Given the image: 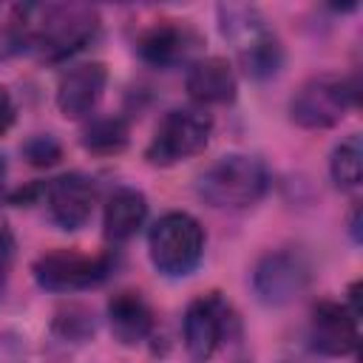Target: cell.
Segmentation results:
<instances>
[{
	"label": "cell",
	"mask_w": 363,
	"mask_h": 363,
	"mask_svg": "<svg viewBox=\"0 0 363 363\" xmlns=\"http://www.w3.org/2000/svg\"><path fill=\"white\" fill-rule=\"evenodd\" d=\"M14 119H17L14 99H11V94H9L6 88H0V136H6V133L11 130Z\"/></svg>",
	"instance_id": "cell-22"
},
{
	"label": "cell",
	"mask_w": 363,
	"mask_h": 363,
	"mask_svg": "<svg viewBox=\"0 0 363 363\" xmlns=\"http://www.w3.org/2000/svg\"><path fill=\"white\" fill-rule=\"evenodd\" d=\"M128 139H130V130H128V122L122 116H99L82 130L85 150L99 153V156H111V153L125 150Z\"/></svg>",
	"instance_id": "cell-18"
},
{
	"label": "cell",
	"mask_w": 363,
	"mask_h": 363,
	"mask_svg": "<svg viewBox=\"0 0 363 363\" xmlns=\"http://www.w3.org/2000/svg\"><path fill=\"white\" fill-rule=\"evenodd\" d=\"M196 45H199L196 31H190L176 20H159L136 37V54L142 57V62L162 71L176 68L179 62H190Z\"/></svg>",
	"instance_id": "cell-12"
},
{
	"label": "cell",
	"mask_w": 363,
	"mask_h": 363,
	"mask_svg": "<svg viewBox=\"0 0 363 363\" xmlns=\"http://www.w3.org/2000/svg\"><path fill=\"white\" fill-rule=\"evenodd\" d=\"M145 218H147V199H145V193L136 190V187H119V190L111 193V199L105 204L102 227H105L108 241L122 244V241L133 238L142 230Z\"/></svg>",
	"instance_id": "cell-16"
},
{
	"label": "cell",
	"mask_w": 363,
	"mask_h": 363,
	"mask_svg": "<svg viewBox=\"0 0 363 363\" xmlns=\"http://www.w3.org/2000/svg\"><path fill=\"white\" fill-rule=\"evenodd\" d=\"M108 85V68L102 62H79L68 68L57 82V108L65 119L88 116Z\"/></svg>",
	"instance_id": "cell-13"
},
{
	"label": "cell",
	"mask_w": 363,
	"mask_h": 363,
	"mask_svg": "<svg viewBox=\"0 0 363 363\" xmlns=\"http://www.w3.org/2000/svg\"><path fill=\"white\" fill-rule=\"evenodd\" d=\"M113 255L111 252H77V250H51L43 252L31 272L34 281L48 292H82L94 289L113 272Z\"/></svg>",
	"instance_id": "cell-8"
},
{
	"label": "cell",
	"mask_w": 363,
	"mask_h": 363,
	"mask_svg": "<svg viewBox=\"0 0 363 363\" xmlns=\"http://www.w3.org/2000/svg\"><path fill=\"white\" fill-rule=\"evenodd\" d=\"M269 173L261 159L230 153L213 162L196 182V193L218 210H244L264 199Z\"/></svg>",
	"instance_id": "cell-3"
},
{
	"label": "cell",
	"mask_w": 363,
	"mask_h": 363,
	"mask_svg": "<svg viewBox=\"0 0 363 363\" xmlns=\"http://www.w3.org/2000/svg\"><path fill=\"white\" fill-rule=\"evenodd\" d=\"M213 136V119L204 108H173L156 125L145 159L156 167H173L207 147Z\"/></svg>",
	"instance_id": "cell-5"
},
{
	"label": "cell",
	"mask_w": 363,
	"mask_h": 363,
	"mask_svg": "<svg viewBox=\"0 0 363 363\" xmlns=\"http://www.w3.org/2000/svg\"><path fill=\"white\" fill-rule=\"evenodd\" d=\"M14 255H17L14 233H11L6 224H0V295H3V289H6V281H9V272H11Z\"/></svg>",
	"instance_id": "cell-21"
},
{
	"label": "cell",
	"mask_w": 363,
	"mask_h": 363,
	"mask_svg": "<svg viewBox=\"0 0 363 363\" xmlns=\"http://www.w3.org/2000/svg\"><path fill=\"white\" fill-rule=\"evenodd\" d=\"M224 40L233 45L241 68L252 79H267L281 71L284 48L264 14L247 3H221L216 9Z\"/></svg>",
	"instance_id": "cell-2"
},
{
	"label": "cell",
	"mask_w": 363,
	"mask_h": 363,
	"mask_svg": "<svg viewBox=\"0 0 363 363\" xmlns=\"http://www.w3.org/2000/svg\"><path fill=\"white\" fill-rule=\"evenodd\" d=\"M349 233H352L354 241H360V207H357V204H354L352 218H349Z\"/></svg>",
	"instance_id": "cell-23"
},
{
	"label": "cell",
	"mask_w": 363,
	"mask_h": 363,
	"mask_svg": "<svg viewBox=\"0 0 363 363\" xmlns=\"http://www.w3.org/2000/svg\"><path fill=\"white\" fill-rule=\"evenodd\" d=\"M241 323L227 298L221 292H207L190 301L184 312V346L196 360H210L233 340H238Z\"/></svg>",
	"instance_id": "cell-6"
},
{
	"label": "cell",
	"mask_w": 363,
	"mask_h": 363,
	"mask_svg": "<svg viewBox=\"0 0 363 363\" xmlns=\"http://www.w3.org/2000/svg\"><path fill=\"white\" fill-rule=\"evenodd\" d=\"M309 340H312V349L326 357L354 354L360 346L357 315H352L346 303L318 301L309 318Z\"/></svg>",
	"instance_id": "cell-10"
},
{
	"label": "cell",
	"mask_w": 363,
	"mask_h": 363,
	"mask_svg": "<svg viewBox=\"0 0 363 363\" xmlns=\"http://www.w3.org/2000/svg\"><path fill=\"white\" fill-rule=\"evenodd\" d=\"M204 227L182 210L164 213L147 233V252L153 267L167 278L190 275L204 255Z\"/></svg>",
	"instance_id": "cell-4"
},
{
	"label": "cell",
	"mask_w": 363,
	"mask_h": 363,
	"mask_svg": "<svg viewBox=\"0 0 363 363\" xmlns=\"http://www.w3.org/2000/svg\"><path fill=\"white\" fill-rule=\"evenodd\" d=\"M329 176L337 190H354L360 187L363 179V145L360 136L352 133L343 142L335 145L332 159H329Z\"/></svg>",
	"instance_id": "cell-17"
},
{
	"label": "cell",
	"mask_w": 363,
	"mask_h": 363,
	"mask_svg": "<svg viewBox=\"0 0 363 363\" xmlns=\"http://www.w3.org/2000/svg\"><path fill=\"white\" fill-rule=\"evenodd\" d=\"M54 329H57L62 337L82 340V337H88V335L94 332V320L88 318V312H82V309H77V306H74V309H68V312L57 315Z\"/></svg>",
	"instance_id": "cell-20"
},
{
	"label": "cell",
	"mask_w": 363,
	"mask_h": 363,
	"mask_svg": "<svg viewBox=\"0 0 363 363\" xmlns=\"http://www.w3.org/2000/svg\"><path fill=\"white\" fill-rule=\"evenodd\" d=\"M108 323L111 335L122 346H136L153 335V309L142 298V292L122 289L108 301Z\"/></svg>",
	"instance_id": "cell-15"
},
{
	"label": "cell",
	"mask_w": 363,
	"mask_h": 363,
	"mask_svg": "<svg viewBox=\"0 0 363 363\" xmlns=\"http://www.w3.org/2000/svg\"><path fill=\"white\" fill-rule=\"evenodd\" d=\"M309 286V264L292 250L267 252L252 269V292L267 306H284Z\"/></svg>",
	"instance_id": "cell-9"
},
{
	"label": "cell",
	"mask_w": 363,
	"mask_h": 363,
	"mask_svg": "<svg viewBox=\"0 0 363 363\" xmlns=\"http://www.w3.org/2000/svg\"><path fill=\"white\" fill-rule=\"evenodd\" d=\"M6 170H9L6 167V159L0 156V193H3V184H6Z\"/></svg>",
	"instance_id": "cell-24"
},
{
	"label": "cell",
	"mask_w": 363,
	"mask_h": 363,
	"mask_svg": "<svg viewBox=\"0 0 363 363\" xmlns=\"http://www.w3.org/2000/svg\"><path fill=\"white\" fill-rule=\"evenodd\" d=\"M96 201L94 179L85 173H62L45 187V204L48 216L62 230H79L91 221Z\"/></svg>",
	"instance_id": "cell-11"
},
{
	"label": "cell",
	"mask_w": 363,
	"mask_h": 363,
	"mask_svg": "<svg viewBox=\"0 0 363 363\" xmlns=\"http://www.w3.org/2000/svg\"><path fill=\"white\" fill-rule=\"evenodd\" d=\"M187 94L196 105H227L235 99L238 82L235 71L224 57H201L190 62V71L184 77Z\"/></svg>",
	"instance_id": "cell-14"
},
{
	"label": "cell",
	"mask_w": 363,
	"mask_h": 363,
	"mask_svg": "<svg viewBox=\"0 0 363 363\" xmlns=\"http://www.w3.org/2000/svg\"><path fill=\"white\" fill-rule=\"evenodd\" d=\"M354 102V88L337 74H315L298 85L289 99V119L306 130L337 125Z\"/></svg>",
	"instance_id": "cell-7"
},
{
	"label": "cell",
	"mask_w": 363,
	"mask_h": 363,
	"mask_svg": "<svg viewBox=\"0 0 363 363\" xmlns=\"http://www.w3.org/2000/svg\"><path fill=\"white\" fill-rule=\"evenodd\" d=\"M28 34V48L45 62H60L85 48L99 31V11L85 3H45L17 6Z\"/></svg>",
	"instance_id": "cell-1"
},
{
	"label": "cell",
	"mask_w": 363,
	"mask_h": 363,
	"mask_svg": "<svg viewBox=\"0 0 363 363\" xmlns=\"http://www.w3.org/2000/svg\"><path fill=\"white\" fill-rule=\"evenodd\" d=\"M23 156H26L28 164H34V167H51V164L60 162L62 147H60V142H57L54 136L37 133V136H31V139L23 145Z\"/></svg>",
	"instance_id": "cell-19"
}]
</instances>
